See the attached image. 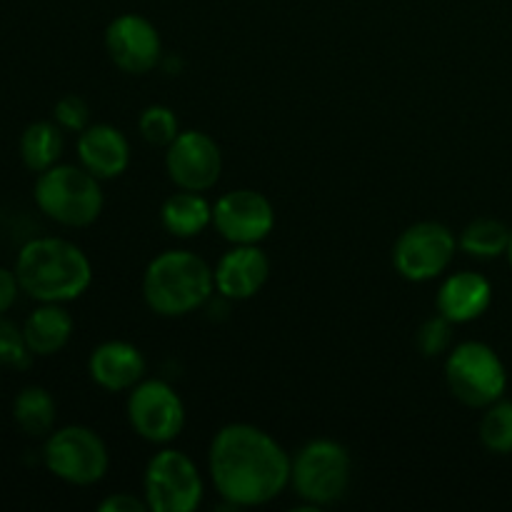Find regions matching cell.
<instances>
[{
    "label": "cell",
    "instance_id": "6da1fadb",
    "mask_svg": "<svg viewBox=\"0 0 512 512\" xmlns=\"http://www.w3.org/2000/svg\"><path fill=\"white\" fill-rule=\"evenodd\" d=\"M290 455L270 433L250 423H230L215 433L208 470L230 508L268 505L290 485Z\"/></svg>",
    "mask_w": 512,
    "mask_h": 512
},
{
    "label": "cell",
    "instance_id": "7a4b0ae2",
    "mask_svg": "<svg viewBox=\"0 0 512 512\" xmlns=\"http://www.w3.org/2000/svg\"><path fill=\"white\" fill-rule=\"evenodd\" d=\"M20 290L35 303H70L93 283V265L83 248L65 238L43 235L18 250L13 265Z\"/></svg>",
    "mask_w": 512,
    "mask_h": 512
},
{
    "label": "cell",
    "instance_id": "3957f363",
    "mask_svg": "<svg viewBox=\"0 0 512 512\" xmlns=\"http://www.w3.org/2000/svg\"><path fill=\"white\" fill-rule=\"evenodd\" d=\"M215 293L213 268L190 250L155 255L143 275V298L155 315L180 318L203 308Z\"/></svg>",
    "mask_w": 512,
    "mask_h": 512
},
{
    "label": "cell",
    "instance_id": "277c9868",
    "mask_svg": "<svg viewBox=\"0 0 512 512\" xmlns=\"http://www.w3.org/2000/svg\"><path fill=\"white\" fill-rule=\"evenodd\" d=\"M33 198L40 213L63 228H88L103 213L100 178L83 165L58 163L40 173Z\"/></svg>",
    "mask_w": 512,
    "mask_h": 512
},
{
    "label": "cell",
    "instance_id": "5b68a950",
    "mask_svg": "<svg viewBox=\"0 0 512 512\" xmlns=\"http://www.w3.org/2000/svg\"><path fill=\"white\" fill-rule=\"evenodd\" d=\"M350 478H353V460L348 448L335 440H310L290 460V485L310 510L343 500L350 488Z\"/></svg>",
    "mask_w": 512,
    "mask_h": 512
},
{
    "label": "cell",
    "instance_id": "8992f818",
    "mask_svg": "<svg viewBox=\"0 0 512 512\" xmlns=\"http://www.w3.org/2000/svg\"><path fill=\"white\" fill-rule=\"evenodd\" d=\"M445 383L458 403L485 410L508 390V370L490 345L465 340L450 348L445 360Z\"/></svg>",
    "mask_w": 512,
    "mask_h": 512
},
{
    "label": "cell",
    "instance_id": "52a82bcc",
    "mask_svg": "<svg viewBox=\"0 0 512 512\" xmlns=\"http://www.w3.org/2000/svg\"><path fill=\"white\" fill-rule=\"evenodd\" d=\"M43 463L48 473L68 485L88 488L108 473L110 455L105 440L85 425H65L53 430L43 445Z\"/></svg>",
    "mask_w": 512,
    "mask_h": 512
},
{
    "label": "cell",
    "instance_id": "ba28073f",
    "mask_svg": "<svg viewBox=\"0 0 512 512\" xmlns=\"http://www.w3.org/2000/svg\"><path fill=\"white\" fill-rule=\"evenodd\" d=\"M143 493L153 512H193L203 500V478L188 455L165 448L145 468Z\"/></svg>",
    "mask_w": 512,
    "mask_h": 512
},
{
    "label": "cell",
    "instance_id": "9c48e42d",
    "mask_svg": "<svg viewBox=\"0 0 512 512\" xmlns=\"http://www.w3.org/2000/svg\"><path fill=\"white\" fill-rule=\"evenodd\" d=\"M458 248V238L448 225L423 220V223L410 225L395 240L393 265L410 283H428L448 270Z\"/></svg>",
    "mask_w": 512,
    "mask_h": 512
},
{
    "label": "cell",
    "instance_id": "30bf717a",
    "mask_svg": "<svg viewBox=\"0 0 512 512\" xmlns=\"http://www.w3.org/2000/svg\"><path fill=\"white\" fill-rule=\"evenodd\" d=\"M128 423L138 438L168 445L183 433L185 405L165 380H140L128 395Z\"/></svg>",
    "mask_w": 512,
    "mask_h": 512
},
{
    "label": "cell",
    "instance_id": "8fae6325",
    "mask_svg": "<svg viewBox=\"0 0 512 512\" xmlns=\"http://www.w3.org/2000/svg\"><path fill=\"white\" fill-rule=\"evenodd\" d=\"M165 170L180 190L205 193L213 188L223 173L220 145L203 130H180L178 138L168 145Z\"/></svg>",
    "mask_w": 512,
    "mask_h": 512
},
{
    "label": "cell",
    "instance_id": "7c38bea8",
    "mask_svg": "<svg viewBox=\"0 0 512 512\" xmlns=\"http://www.w3.org/2000/svg\"><path fill=\"white\" fill-rule=\"evenodd\" d=\"M213 228L233 245L263 243L275 228L273 203L258 190H230L213 205Z\"/></svg>",
    "mask_w": 512,
    "mask_h": 512
},
{
    "label": "cell",
    "instance_id": "4fadbf2b",
    "mask_svg": "<svg viewBox=\"0 0 512 512\" xmlns=\"http://www.w3.org/2000/svg\"><path fill=\"white\" fill-rule=\"evenodd\" d=\"M105 50L123 73L145 75L158 68L163 58V40L148 18L125 13L110 20L105 28Z\"/></svg>",
    "mask_w": 512,
    "mask_h": 512
},
{
    "label": "cell",
    "instance_id": "5bb4252c",
    "mask_svg": "<svg viewBox=\"0 0 512 512\" xmlns=\"http://www.w3.org/2000/svg\"><path fill=\"white\" fill-rule=\"evenodd\" d=\"M213 275L220 298L248 300L268 283L270 260L258 245H233L215 265Z\"/></svg>",
    "mask_w": 512,
    "mask_h": 512
},
{
    "label": "cell",
    "instance_id": "9a60e30c",
    "mask_svg": "<svg viewBox=\"0 0 512 512\" xmlns=\"http://www.w3.org/2000/svg\"><path fill=\"white\" fill-rule=\"evenodd\" d=\"M145 368L143 353L125 340L100 343L88 358L90 380L108 393H130L145 378Z\"/></svg>",
    "mask_w": 512,
    "mask_h": 512
},
{
    "label": "cell",
    "instance_id": "2e32d148",
    "mask_svg": "<svg viewBox=\"0 0 512 512\" xmlns=\"http://www.w3.org/2000/svg\"><path fill=\"white\" fill-rule=\"evenodd\" d=\"M493 303V285L485 275L475 270H460L448 275L438 290V313L445 315L453 325L473 323L483 318Z\"/></svg>",
    "mask_w": 512,
    "mask_h": 512
},
{
    "label": "cell",
    "instance_id": "e0dca14e",
    "mask_svg": "<svg viewBox=\"0 0 512 512\" xmlns=\"http://www.w3.org/2000/svg\"><path fill=\"white\" fill-rule=\"evenodd\" d=\"M78 160L95 178H118L130 165V143L115 125H88L78 135Z\"/></svg>",
    "mask_w": 512,
    "mask_h": 512
},
{
    "label": "cell",
    "instance_id": "ac0fdd59",
    "mask_svg": "<svg viewBox=\"0 0 512 512\" xmlns=\"http://www.w3.org/2000/svg\"><path fill=\"white\" fill-rule=\"evenodd\" d=\"M73 315L63 303H40L23 323V338L33 358H50L60 353L73 338Z\"/></svg>",
    "mask_w": 512,
    "mask_h": 512
},
{
    "label": "cell",
    "instance_id": "d6986e66",
    "mask_svg": "<svg viewBox=\"0 0 512 512\" xmlns=\"http://www.w3.org/2000/svg\"><path fill=\"white\" fill-rule=\"evenodd\" d=\"M160 223L173 238H195L213 225V205L203 193L178 188V193L170 195L160 208Z\"/></svg>",
    "mask_w": 512,
    "mask_h": 512
},
{
    "label": "cell",
    "instance_id": "ffe728a7",
    "mask_svg": "<svg viewBox=\"0 0 512 512\" xmlns=\"http://www.w3.org/2000/svg\"><path fill=\"white\" fill-rule=\"evenodd\" d=\"M63 148V128H60L55 120H35V123H30L28 128L23 130L18 143L20 160H23L25 168L35 175L45 173V170H50L53 165H58Z\"/></svg>",
    "mask_w": 512,
    "mask_h": 512
},
{
    "label": "cell",
    "instance_id": "44dd1931",
    "mask_svg": "<svg viewBox=\"0 0 512 512\" xmlns=\"http://www.w3.org/2000/svg\"><path fill=\"white\" fill-rule=\"evenodd\" d=\"M13 420L30 438H48L55 430L58 405L53 395L40 385H28L13 400Z\"/></svg>",
    "mask_w": 512,
    "mask_h": 512
},
{
    "label": "cell",
    "instance_id": "7402d4cb",
    "mask_svg": "<svg viewBox=\"0 0 512 512\" xmlns=\"http://www.w3.org/2000/svg\"><path fill=\"white\" fill-rule=\"evenodd\" d=\"M510 230L503 220L498 218H475L460 233L458 245L463 253L478 260H495L508 253Z\"/></svg>",
    "mask_w": 512,
    "mask_h": 512
},
{
    "label": "cell",
    "instance_id": "603a6c76",
    "mask_svg": "<svg viewBox=\"0 0 512 512\" xmlns=\"http://www.w3.org/2000/svg\"><path fill=\"white\" fill-rule=\"evenodd\" d=\"M480 443L493 455L512 453V400H495L488 405L478 425Z\"/></svg>",
    "mask_w": 512,
    "mask_h": 512
},
{
    "label": "cell",
    "instance_id": "cb8c5ba5",
    "mask_svg": "<svg viewBox=\"0 0 512 512\" xmlns=\"http://www.w3.org/2000/svg\"><path fill=\"white\" fill-rule=\"evenodd\" d=\"M140 138L153 148H168L180 133L178 115L168 105H148L138 118Z\"/></svg>",
    "mask_w": 512,
    "mask_h": 512
},
{
    "label": "cell",
    "instance_id": "d4e9b609",
    "mask_svg": "<svg viewBox=\"0 0 512 512\" xmlns=\"http://www.w3.org/2000/svg\"><path fill=\"white\" fill-rule=\"evenodd\" d=\"M415 343H418L420 353L425 358H438V355L450 353V345H453V323H450L445 315H435V318L425 320L420 325L418 335H415Z\"/></svg>",
    "mask_w": 512,
    "mask_h": 512
},
{
    "label": "cell",
    "instance_id": "484cf974",
    "mask_svg": "<svg viewBox=\"0 0 512 512\" xmlns=\"http://www.w3.org/2000/svg\"><path fill=\"white\" fill-rule=\"evenodd\" d=\"M30 360H33V353L25 345L23 328H18V325L0 315V365L13 370H25Z\"/></svg>",
    "mask_w": 512,
    "mask_h": 512
},
{
    "label": "cell",
    "instance_id": "4316f807",
    "mask_svg": "<svg viewBox=\"0 0 512 512\" xmlns=\"http://www.w3.org/2000/svg\"><path fill=\"white\" fill-rule=\"evenodd\" d=\"M53 120L63 130L83 133L90 125V108L80 95H63L53 108Z\"/></svg>",
    "mask_w": 512,
    "mask_h": 512
},
{
    "label": "cell",
    "instance_id": "83f0119b",
    "mask_svg": "<svg viewBox=\"0 0 512 512\" xmlns=\"http://www.w3.org/2000/svg\"><path fill=\"white\" fill-rule=\"evenodd\" d=\"M100 512H148V500L133 493H113L98 505Z\"/></svg>",
    "mask_w": 512,
    "mask_h": 512
},
{
    "label": "cell",
    "instance_id": "f1b7e54d",
    "mask_svg": "<svg viewBox=\"0 0 512 512\" xmlns=\"http://www.w3.org/2000/svg\"><path fill=\"white\" fill-rule=\"evenodd\" d=\"M20 293H23V290H20L15 270L3 268V265H0V315H5L10 308H13Z\"/></svg>",
    "mask_w": 512,
    "mask_h": 512
},
{
    "label": "cell",
    "instance_id": "f546056e",
    "mask_svg": "<svg viewBox=\"0 0 512 512\" xmlns=\"http://www.w3.org/2000/svg\"><path fill=\"white\" fill-rule=\"evenodd\" d=\"M505 258H508V263L512 268V230H510V243H508V253H505Z\"/></svg>",
    "mask_w": 512,
    "mask_h": 512
}]
</instances>
